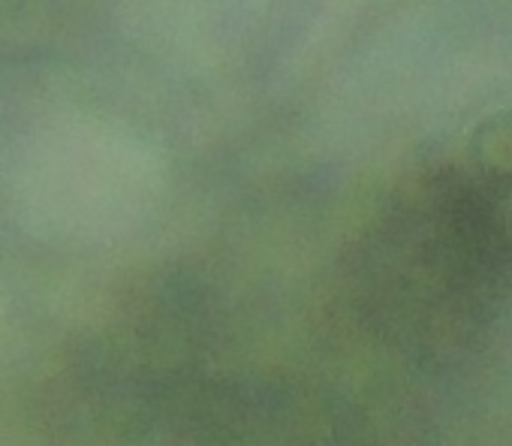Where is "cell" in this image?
Instances as JSON below:
<instances>
[{"mask_svg": "<svg viewBox=\"0 0 512 446\" xmlns=\"http://www.w3.org/2000/svg\"><path fill=\"white\" fill-rule=\"evenodd\" d=\"M476 157L500 178L512 181V118H497L476 133Z\"/></svg>", "mask_w": 512, "mask_h": 446, "instance_id": "6da1fadb", "label": "cell"}]
</instances>
